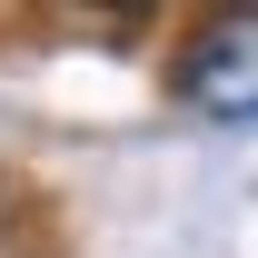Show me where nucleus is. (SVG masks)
Here are the masks:
<instances>
[{
	"instance_id": "1",
	"label": "nucleus",
	"mask_w": 258,
	"mask_h": 258,
	"mask_svg": "<svg viewBox=\"0 0 258 258\" xmlns=\"http://www.w3.org/2000/svg\"><path fill=\"white\" fill-rule=\"evenodd\" d=\"M179 99L209 119H258V10H219L209 30L179 50Z\"/></svg>"
}]
</instances>
